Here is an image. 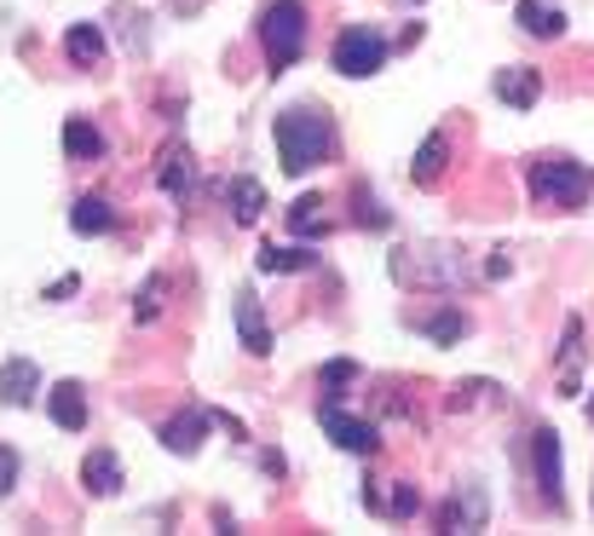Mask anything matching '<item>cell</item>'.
Listing matches in <instances>:
<instances>
[{
	"instance_id": "7",
	"label": "cell",
	"mask_w": 594,
	"mask_h": 536,
	"mask_svg": "<svg viewBox=\"0 0 594 536\" xmlns=\"http://www.w3.org/2000/svg\"><path fill=\"white\" fill-rule=\"evenodd\" d=\"M40 393V369L29 358H7L0 364V404L7 409H29Z\"/></svg>"
},
{
	"instance_id": "31",
	"label": "cell",
	"mask_w": 594,
	"mask_h": 536,
	"mask_svg": "<svg viewBox=\"0 0 594 536\" xmlns=\"http://www.w3.org/2000/svg\"><path fill=\"white\" fill-rule=\"evenodd\" d=\"M589 421H594V398H589Z\"/></svg>"
},
{
	"instance_id": "20",
	"label": "cell",
	"mask_w": 594,
	"mask_h": 536,
	"mask_svg": "<svg viewBox=\"0 0 594 536\" xmlns=\"http://www.w3.org/2000/svg\"><path fill=\"white\" fill-rule=\"evenodd\" d=\"M444 156H450V139H444V133H427L421 151H416V168H409V179H416V184H433V179L444 174Z\"/></svg>"
},
{
	"instance_id": "6",
	"label": "cell",
	"mask_w": 594,
	"mask_h": 536,
	"mask_svg": "<svg viewBox=\"0 0 594 536\" xmlns=\"http://www.w3.org/2000/svg\"><path fill=\"white\" fill-rule=\"evenodd\" d=\"M237 335L249 358H272V323H265V306L254 288H237Z\"/></svg>"
},
{
	"instance_id": "26",
	"label": "cell",
	"mask_w": 594,
	"mask_h": 536,
	"mask_svg": "<svg viewBox=\"0 0 594 536\" xmlns=\"http://www.w3.org/2000/svg\"><path fill=\"white\" fill-rule=\"evenodd\" d=\"M444 525H450V531H456V525H462V531H479V525H485V497H479V490H467V497H462V508L450 502Z\"/></svg>"
},
{
	"instance_id": "3",
	"label": "cell",
	"mask_w": 594,
	"mask_h": 536,
	"mask_svg": "<svg viewBox=\"0 0 594 536\" xmlns=\"http://www.w3.org/2000/svg\"><path fill=\"white\" fill-rule=\"evenodd\" d=\"M260 40H265V58H272V75L289 70L306 52V7L300 0H265L260 7Z\"/></svg>"
},
{
	"instance_id": "10",
	"label": "cell",
	"mask_w": 594,
	"mask_h": 536,
	"mask_svg": "<svg viewBox=\"0 0 594 536\" xmlns=\"http://www.w3.org/2000/svg\"><path fill=\"white\" fill-rule=\"evenodd\" d=\"M214 427V416L209 409H186V416H174L168 427H162V444L174 450V456H197L202 450V432Z\"/></svg>"
},
{
	"instance_id": "15",
	"label": "cell",
	"mask_w": 594,
	"mask_h": 536,
	"mask_svg": "<svg viewBox=\"0 0 594 536\" xmlns=\"http://www.w3.org/2000/svg\"><path fill=\"white\" fill-rule=\"evenodd\" d=\"M254 265L272 272V277H300V272H318V254L312 249H272V242H265V249L254 254Z\"/></svg>"
},
{
	"instance_id": "17",
	"label": "cell",
	"mask_w": 594,
	"mask_h": 536,
	"mask_svg": "<svg viewBox=\"0 0 594 536\" xmlns=\"http://www.w3.org/2000/svg\"><path fill=\"white\" fill-rule=\"evenodd\" d=\"M578 364H583V323H566V346H560V393L578 398Z\"/></svg>"
},
{
	"instance_id": "27",
	"label": "cell",
	"mask_w": 594,
	"mask_h": 536,
	"mask_svg": "<svg viewBox=\"0 0 594 536\" xmlns=\"http://www.w3.org/2000/svg\"><path fill=\"white\" fill-rule=\"evenodd\" d=\"M156 312H162V277H151L139 288V323H156Z\"/></svg>"
},
{
	"instance_id": "2",
	"label": "cell",
	"mask_w": 594,
	"mask_h": 536,
	"mask_svg": "<svg viewBox=\"0 0 594 536\" xmlns=\"http://www.w3.org/2000/svg\"><path fill=\"white\" fill-rule=\"evenodd\" d=\"M594 191V174L571 156H537L531 162V196L548 202V209H583Z\"/></svg>"
},
{
	"instance_id": "12",
	"label": "cell",
	"mask_w": 594,
	"mask_h": 536,
	"mask_svg": "<svg viewBox=\"0 0 594 536\" xmlns=\"http://www.w3.org/2000/svg\"><path fill=\"white\" fill-rule=\"evenodd\" d=\"M514 17H520V29L537 35V40H560V35H566V12L548 7V0H520Z\"/></svg>"
},
{
	"instance_id": "4",
	"label": "cell",
	"mask_w": 594,
	"mask_h": 536,
	"mask_svg": "<svg viewBox=\"0 0 594 536\" xmlns=\"http://www.w3.org/2000/svg\"><path fill=\"white\" fill-rule=\"evenodd\" d=\"M387 35L381 29H370V24H346L341 35H335V52H330V64L341 70V75H376L381 64H387Z\"/></svg>"
},
{
	"instance_id": "9",
	"label": "cell",
	"mask_w": 594,
	"mask_h": 536,
	"mask_svg": "<svg viewBox=\"0 0 594 536\" xmlns=\"http://www.w3.org/2000/svg\"><path fill=\"white\" fill-rule=\"evenodd\" d=\"M531 439H537V485H543L548 508H560L566 502V490H560V432L543 427V432H531Z\"/></svg>"
},
{
	"instance_id": "18",
	"label": "cell",
	"mask_w": 594,
	"mask_h": 536,
	"mask_svg": "<svg viewBox=\"0 0 594 536\" xmlns=\"http://www.w3.org/2000/svg\"><path fill=\"white\" fill-rule=\"evenodd\" d=\"M64 151H70V162H93L98 151H105V139H98V128L87 116H70L64 121Z\"/></svg>"
},
{
	"instance_id": "13",
	"label": "cell",
	"mask_w": 594,
	"mask_h": 536,
	"mask_svg": "<svg viewBox=\"0 0 594 536\" xmlns=\"http://www.w3.org/2000/svg\"><path fill=\"white\" fill-rule=\"evenodd\" d=\"M393 277L399 283H427V272H421L416 260H404V254H393ZM433 283H462V254L433 249Z\"/></svg>"
},
{
	"instance_id": "22",
	"label": "cell",
	"mask_w": 594,
	"mask_h": 536,
	"mask_svg": "<svg viewBox=\"0 0 594 536\" xmlns=\"http://www.w3.org/2000/svg\"><path fill=\"white\" fill-rule=\"evenodd\" d=\"M64 52H70V64H98V58H105V35H98V24H75L64 35Z\"/></svg>"
},
{
	"instance_id": "1",
	"label": "cell",
	"mask_w": 594,
	"mask_h": 536,
	"mask_svg": "<svg viewBox=\"0 0 594 536\" xmlns=\"http://www.w3.org/2000/svg\"><path fill=\"white\" fill-rule=\"evenodd\" d=\"M272 139H277L283 174H312L318 162H330V151H335V121L312 105H295L272 121Z\"/></svg>"
},
{
	"instance_id": "16",
	"label": "cell",
	"mask_w": 594,
	"mask_h": 536,
	"mask_svg": "<svg viewBox=\"0 0 594 536\" xmlns=\"http://www.w3.org/2000/svg\"><path fill=\"white\" fill-rule=\"evenodd\" d=\"M70 231H81V237H105V231H116V209L105 196H81L75 209H70Z\"/></svg>"
},
{
	"instance_id": "11",
	"label": "cell",
	"mask_w": 594,
	"mask_h": 536,
	"mask_svg": "<svg viewBox=\"0 0 594 536\" xmlns=\"http://www.w3.org/2000/svg\"><path fill=\"white\" fill-rule=\"evenodd\" d=\"M47 409H52V421L64 432H81V427H87V386H81V381H58L47 393Z\"/></svg>"
},
{
	"instance_id": "21",
	"label": "cell",
	"mask_w": 594,
	"mask_h": 536,
	"mask_svg": "<svg viewBox=\"0 0 594 536\" xmlns=\"http://www.w3.org/2000/svg\"><path fill=\"white\" fill-rule=\"evenodd\" d=\"M156 179H162V191H168L174 202H186V196H191V179H197V174H191V156H186V151H168V156H162V174H156Z\"/></svg>"
},
{
	"instance_id": "14",
	"label": "cell",
	"mask_w": 594,
	"mask_h": 536,
	"mask_svg": "<svg viewBox=\"0 0 594 536\" xmlns=\"http://www.w3.org/2000/svg\"><path fill=\"white\" fill-rule=\"evenodd\" d=\"M81 485L93 490V497H116L121 490V462L110 450H87V462H81Z\"/></svg>"
},
{
	"instance_id": "19",
	"label": "cell",
	"mask_w": 594,
	"mask_h": 536,
	"mask_svg": "<svg viewBox=\"0 0 594 536\" xmlns=\"http://www.w3.org/2000/svg\"><path fill=\"white\" fill-rule=\"evenodd\" d=\"M416 329H421V335H433L439 346H456V341L467 335V318L456 312V306H439V312H427V318H416Z\"/></svg>"
},
{
	"instance_id": "8",
	"label": "cell",
	"mask_w": 594,
	"mask_h": 536,
	"mask_svg": "<svg viewBox=\"0 0 594 536\" xmlns=\"http://www.w3.org/2000/svg\"><path fill=\"white\" fill-rule=\"evenodd\" d=\"M497 98L502 105H514V110H531L543 98V70H531V64H508V70H497Z\"/></svg>"
},
{
	"instance_id": "24",
	"label": "cell",
	"mask_w": 594,
	"mask_h": 536,
	"mask_svg": "<svg viewBox=\"0 0 594 536\" xmlns=\"http://www.w3.org/2000/svg\"><path fill=\"white\" fill-rule=\"evenodd\" d=\"M318 209H323L318 196H300L295 209H289V231H295V237H323V214H318Z\"/></svg>"
},
{
	"instance_id": "29",
	"label": "cell",
	"mask_w": 594,
	"mask_h": 536,
	"mask_svg": "<svg viewBox=\"0 0 594 536\" xmlns=\"http://www.w3.org/2000/svg\"><path fill=\"white\" fill-rule=\"evenodd\" d=\"M12 485H17V456L0 450V497H12Z\"/></svg>"
},
{
	"instance_id": "25",
	"label": "cell",
	"mask_w": 594,
	"mask_h": 536,
	"mask_svg": "<svg viewBox=\"0 0 594 536\" xmlns=\"http://www.w3.org/2000/svg\"><path fill=\"white\" fill-rule=\"evenodd\" d=\"M353 381H358V364H353V358H335V364H323V369H318L323 398H341V386H353Z\"/></svg>"
},
{
	"instance_id": "28",
	"label": "cell",
	"mask_w": 594,
	"mask_h": 536,
	"mask_svg": "<svg viewBox=\"0 0 594 536\" xmlns=\"http://www.w3.org/2000/svg\"><path fill=\"white\" fill-rule=\"evenodd\" d=\"M358 225H370V231H387V225H393V214H387V209H376V202L358 191Z\"/></svg>"
},
{
	"instance_id": "30",
	"label": "cell",
	"mask_w": 594,
	"mask_h": 536,
	"mask_svg": "<svg viewBox=\"0 0 594 536\" xmlns=\"http://www.w3.org/2000/svg\"><path fill=\"white\" fill-rule=\"evenodd\" d=\"M64 295H75V277H58V283L47 288V300H64Z\"/></svg>"
},
{
	"instance_id": "5",
	"label": "cell",
	"mask_w": 594,
	"mask_h": 536,
	"mask_svg": "<svg viewBox=\"0 0 594 536\" xmlns=\"http://www.w3.org/2000/svg\"><path fill=\"white\" fill-rule=\"evenodd\" d=\"M318 427L330 432V439H335L341 450H353V456H376V450H381V432H376V421L346 416V409H341L335 398H323V409H318Z\"/></svg>"
},
{
	"instance_id": "23",
	"label": "cell",
	"mask_w": 594,
	"mask_h": 536,
	"mask_svg": "<svg viewBox=\"0 0 594 536\" xmlns=\"http://www.w3.org/2000/svg\"><path fill=\"white\" fill-rule=\"evenodd\" d=\"M260 209H265L260 179H231V214H237L242 225H254V219H260Z\"/></svg>"
}]
</instances>
